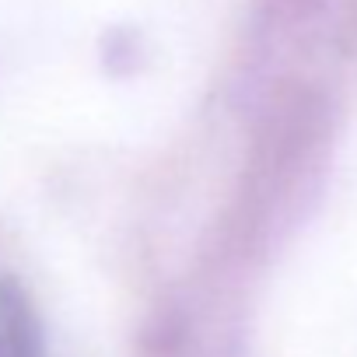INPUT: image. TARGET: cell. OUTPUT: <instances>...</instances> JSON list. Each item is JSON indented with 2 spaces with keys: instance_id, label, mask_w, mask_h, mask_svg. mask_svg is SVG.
<instances>
[{
  "instance_id": "obj_1",
  "label": "cell",
  "mask_w": 357,
  "mask_h": 357,
  "mask_svg": "<svg viewBox=\"0 0 357 357\" xmlns=\"http://www.w3.org/2000/svg\"><path fill=\"white\" fill-rule=\"evenodd\" d=\"M0 357H36V333L22 298L0 287Z\"/></svg>"
}]
</instances>
